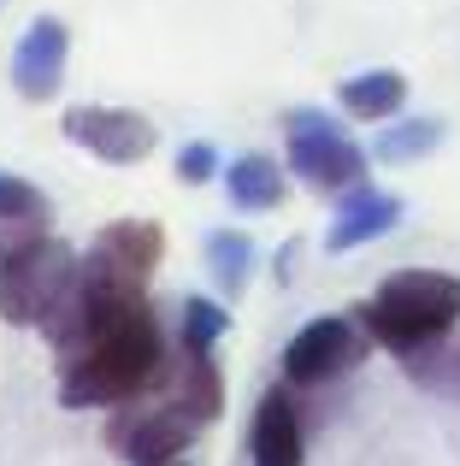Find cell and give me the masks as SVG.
Listing matches in <instances>:
<instances>
[{
    "mask_svg": "<svg viewBox=\"0 0 460 466\" xmlns=\"http://www.w3.org/2000/svg\"><path fill=\"white\" fill-rule=\"evenodd\" d=\"M460 325V278L449 272H390L378 296L360 308V330L390 354H419Z\"/></svg>",
    "mask_w": 460,
    "mask_h": 466,
    "instance_id": "obj_1",
    "label": "cell"
},
{
    "mask_svg": "<svg viewBox=\"0 0 460 466\" xmlns=\"http://www.w3.org/2000/svg\"><path fill=\"white\" fill-rule=\"evenodd\" d=\"M83 266L71 260L65 242L54 237H24L18 248L0 260V319L6 325H47L54 308L77 289Z\"/></svg>",
    "mask_w": 460,
    "mask_h": 466,
    "instance_id": "obj_2",
    "label": "cell"
},
{
    "mask_svg": "<svg viewBox=\"0 0 460 466\" xmlns=\"http://www.w3.org/2000/svg\"><path fill=\"white\" fill-rule=\"evenodd\" d=\"M201 425L189 420L184 408H172V401H125V408L113 413V425H106V437H113V449L125 455L130 466H172L184 455L189 443H195Z\"/></svg>",
    "mask_w": 460,
    "mask_h": 466,
    "instance_id": "obj_3",
    "label": "cell"
},
{
    "mask_svg": "<svg viewBox=\"0 0 460 466\" xmlns=\"http://www.w3.org/2000/svg\"><path fill=\"white\" fill-rule=\"evenodd\" d=\"M289 171L313 189H355L366 183V154L325 113H289Z\"/></svg>",
    "mask_w": 460,
    "mask_h": 466,
    "instance_id": "obj_4",
    "label": "cell"
},
{
    "mask_svg": "<svg viewBox=\"0 0 460 466\" xmlns=\"http://www.w3.org/2000/svg\"><path fill=\"white\" fill-rule=\"evenodd\" d=\"M366 330H360V319H313V325H301L295 337H289L284 349V384H331V378H343L348 366H360V354H366Z\"/></svg>",
    "mask_w": 460,
    "mask_h": 466,
    "instance_id": "obj_5",
    "label": "cell"
},
{
    "mask_svg": "<svg viewBox=\"0 0 460 466\" xmlns=\"http://www.w3.org/2000/svg\"><path fill=\"white\" fill-rule=\"evenodd\" d=\"M65 137L106 166H136L154 154V125L130 106H77L65 113Z\"/></svg>",
    "mask_w": 460,
    "mask_h": 466,
    "instance_id": "obj_6",
    "label": "cell"
},
{
    "mask_svg": "<svg viewBox=\"0 0 460 466\" xmlns=\"http://www.w3.org/2000/svg\"><path fill=\"white\" fill-rule=\"evenodd\" d=\"M65 54H71V35L59 18H35L30 30L18 35L12 47V89L24 101H54L59 83H65Z\"/></svg>",
    "mask_w": 460,
    "mask_h": 466,
    "instance_id": "obj_7",
    "label": "cell"
},
{
    "mask_svg": "<svg viewBox=\"0 0 460 466\" xmlns=\"http://www.w3.org/2000/svg\"><path fill=\"white\" fill-rule=\"evenodd\" d=\"M160 254H165V230L154 225V218H118V225H106L101 237H95V254H89V260L101 266V272L125 278V284L148 289Z\"/></svg>",
    "mask_w": 460,
    "mask_h": 466,
    "instance_id": "obj_8",
    "label": "cell"
},
{
    "mask_svg": "<svg viewBox=\"0 0 460 466\" xmlns=\"http://www.w3.org/2000/svg\"><path fill=\"white\" fill-rule=\"evenodd\" d=\"M160 396L172 408H184L195 425H213L225 413V378L213 366V354L177 349V360H165V372H160Z\"/></svg>",
    "mask_w": 460,
    "mask_h": 466,
    "instance_id": "obj_9",
    "label": "cell"
},
{
    "mask_svg": "<svg viewBox=\"0 0 460 466\" xmlns=\"http://www.w3.org/2000/svg\"><path fill=\"white\" fill-rule=\"evenodd\" d=\"M248 455L254 466H301L307 437H301V413L289 401V390H265L254 408V431H248Z\"/></svg>",
    "mask_w": 460,
    "mask_h": 466,
    "instance_id": "obj_10",
    "label": "cell"
},
{
    "mask_svg": "<svg viewBox=\"0 0 460 466\" xmlns=\"http://www.w3.org/2000/svg\"><path fill=\"white\" fill-rule=\"evenodd\" d=\"M395 218H402V201H395V195H378V189H366V183H355V189L343 195V207H336V218H331L325 248L348 254V248H360V242L395 230Z\"/></svg>",
    "mask_w": 460,
    "mask_h": 466,
    "instance_id": "obj_11",
    "label": "cell"
},
{
    "mask_svg": "<svg viewBox=\"0 0 460 466\" xmlns=\"http://www.w3.org/2000/svg\"><path fill=\"white\" fill-rule=\"evenodd\" d=\"M225 189L242 213H272V207L284 201V171L265 154H242L236 166H225Z\"/></svg>",
    "mask_w": 460,
    "mask_h": 466,
    "instance_id": "obj_12",
    "label": "cell"
},
{
    "mask_svg": "<svg viewBox=\"0 0 460 466\" xmlns=\"http://www.w3.org/2000/svg\"><path fill=\"white\" fill-rule=\"evenodd\" d=\"M336 101H343L348 118H390L407 101V77L402 71H360V77H348L336 89Z\"/></svg>",
    "mask_w": 460,
    "mask_h": 466,
    "instance_id": "obj_13",
    "label": "cell"
},
{
    "mask_svg": "<svg viewBox=\"0 0 460 466\" xmlns=\"http://www.w3.org/2000/svg\"><path fill=\"white\" fill-rule=\"evenodd\" d=\"M42 218H47L42 189L12 177V171H0V230H12V237H42Z\"/></svg>",
    "mask_w": 460,
    "mask_h": 466,
    "instance_id": "obj_14",
    "label": "cell"
},
{
    "mask_svg": "<svg viewBox=\"0 0 460 466\" xmlns=\"http://www.w3.org/2000/svg\"><path fill=\"white\" fill-rule=\"evenodd\" d=\"M207 266H213V278H219L225 296H242V289H248V272H254V242L242 237V230H213L207 237Z\"/></svg>",
    "mask_w": 460,
    "mask_h": 466,
    "instance_id": "obj_15",
    "label": "cell"
},
{
    "mask_svg": "<svg viewBox=\"0 0 460 466\" xmlns=\"http://www.w3.org/2000/svg\"><path fill=\"white\" fill-rule=\"evenodd\" d=\"M443 142V118H414V125H395L378 137V159L384 166H407V159L431 154Z\"/></svg>",
    "mask_w": 460,
    "mask_h": 466,
    "instance_id": "obj_16",
    "label": "cell"
},
{
    "mask_svg": "<svg viewBox=\"0 0 460 466\" xmlns=\"http://www.w3.org/2000/svg\"><path fill=\"white\" fill-rule=\"evenodd\" d=\"M225 330H230V313L219 308V301H207V296L184 301V349H201V354H213V342H219Z\"/></svg>",
    "mask_w": 460,
    "mask_h": 466,
    "instance_id": "obj_17",
    "label": "cell"
},
{
    "mask_svg": "<svg viewBox=\"0 0 460 466\" xmlns=\"http://www.w3.org/2000/svg\"><path fill=\"white\" fill-rule=\"evenodd\" d=\"M407 372H414L419 384H431V390H460V354H449L443 342H431V349L407 354Z\"/></svg>",
    "mask_w": 460,
    "mask_h": 466,
    "instance_id": "obj_18",
    "label": "cell"
},
{
    "mask_svg": "<svg viewBox=\"0 0 460 466\" xmlns=\"http://www.w3.org/2000/svg\"><path fill=\"white\" fill-rule=\"evenodd\" d=\"M177 177H184V183L219 177V148H213V142H189V148L177 154Z\"/></svg>",
    "mask_w": 460,
    "mask_h": 466,
    "instance_id": "obj_19",
    "label": "cell"
},
{
    "mask_svg": "<svg viewBox=\"0 0 460 466\" xmlns=\"http://www.w3.org/2000/svg\"><path fill=\"white\" fill-rule=\"evenodd\" d=\"M172 466H184V461H172Z\"/></svg>",
    "mask_w": 460,
    "mask_h": 466,
    "instance_id": "obj_20",
    "label": "cell"
}]
</instances>
